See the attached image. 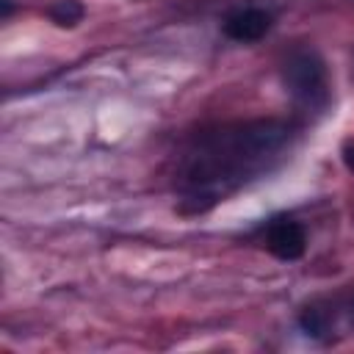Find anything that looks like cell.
<instances>
[{"label":"cell","mask_w":354,"mask_h":354,"mask_svg":"<svg viewBox=\"0 0 354 354\" xmlns=\"http://www.w3.org/2000/svg\"><path fill=\"white\" fill-rule=\"evenodd\" d=\"M290 124L279 119H254L213 130L191 144L180 171L183 202L207 210L224 194L260 174L290 141Z\"/></svg>","instance_id":"obj_1"},{"label":"cell","mask_w":354,"mask_h":354,"mask_svg":"<svg viewBox=\"0 0 354 354\" xmlns=\"http://www.w3.org/2000/svg\"><path fill=\"white\" fill-rule=\"evenodd\" d=\"M282 83L296 105L321 111L329 102V72L315 50H293L282 64Z\"/></svg>","instance_id":"obj_2"},{"label":"cell","mask_w":354,"mask_h":354,"mask_svg":"<svg viewBox=\"0 0 354 354\" xmlns=\"http://www.w3.org/2000/svg\"><path fill=\"white\" fill-rule=\"evenodd\" d=\"M266 246L279 260H299L307 249L304 227L293 218H274L266 232Z\"/></svg>","instance_id":"obj_3"},{"label":"cell","mask_w":354,"mask_h":354,"mask_svg":"<svg viewBox=\"0 0 354 354\" xmlns=\"http://www.w3.org/2000/svg\"><path fill=\"white\" fill-rule=\"evenodd\" d=\"M274 25V17L266 8L249 6V8H238L224 19V33L235 41H257L263 39Z\"/></svg>","instance_id":"obj_4"},{"label":"cell","mask_w":354,"mask_h":354,"mask_svg":"<svg viewBox=\"0 0 354 354\" xmlns=\"http://www.w3.org/2000/svg\"><path fill=\"white\" fill-rule=\"evenodd\" d=\"M299 326L315 340H329L335 332V310L326 301H310L299 313Z\"/></svg>","instance_id":"obj_5"},{"label":"cell","mask_w":354,"mask_h":354,"mask_svg":"<svg viewBox=\"0 0 354 354\" xmlns=\"http://www.w3.org/2000/svg\"><path fill=\"white\" fill-rule=\"evenodd\" d=\"M47 14H50V19H53L55 25L72 28V25H77V22L83 19V6H80L77 0H55V3L47 8Z\"/></svg>","instance_id":"obj_6"},{"label":"cell","mask_w":354,"mask_h":354,"mask_svg":"<svg viewBox=\"0 0 354 354\" xmlns=\"http://www.w3.org/2000/svg\"><path fill=\"white\" fill-rule=\"evenodd\" d=\"M343 163H346L348 171H354V138H348L343 144Z\"/></svg>","instance_id":"obj_7"},{"label":"cell","mask_w":354,"mask_h":354,"mask_svg":"<svg viewBox=\"0 0 354 354\" xmlns=\"http://www.w3.org/2000/svg\"><path fill=\"white\" fill-rule=\"evenodd\" d=\"M11 0H3V19H8V14H11Z\"/></svg>","instance_id":"obj_8"},{"label":"cell","mask_w":354,"mask_h":354,"mask_svg":"<svg viewBox=\"0 0 354 354\" xmlns=\"http://www.w3.org/2000/svg\"><path fill=\"white\" fill-rule=\"evenodd\" d=\"M351 315H354V304H351Z\"/></svg>","instance_id":"obj_9"}]
</instances>
